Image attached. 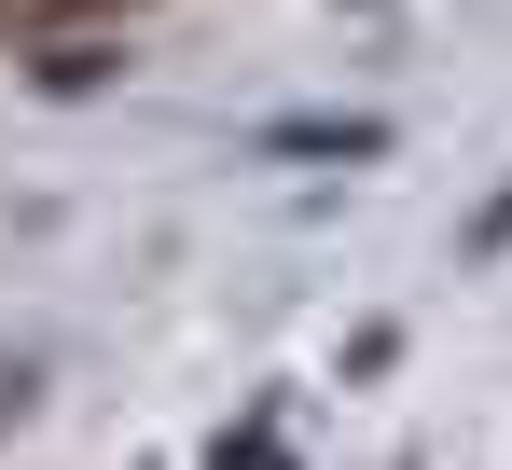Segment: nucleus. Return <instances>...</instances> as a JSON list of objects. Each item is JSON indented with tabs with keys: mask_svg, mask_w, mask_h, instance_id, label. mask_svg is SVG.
Segmentation results:
<instances>
[{
	"mask_svg": "<svg viewBox=\"0 0 512 470\" xmlns=\"http://www.w3.org/2000/svg\"><path fill=\"white\" fill-rule=\"evenodd\" d=\"M28 401H42V374H28V360H0V429H14Z\"/></svg>",
	"mask_w": 512,
	"mask_h": 470,
	"instance_id": "f257e3e1",
	"label": "nucleus"
}]
</instances>
